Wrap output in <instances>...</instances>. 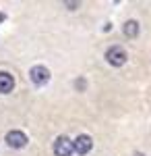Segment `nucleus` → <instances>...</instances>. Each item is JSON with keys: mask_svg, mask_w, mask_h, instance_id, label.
<instances>
[{"mask_svg": "<svg viewBox=\"0 0 151 156\" xmlns=\"http://www.w3.org/2000/svg\"><path fill=\"white\" fill-rule=\"evenodd\" d=\"M106 60L112 67H122L126 62V50L120 48V46H112V48H108V52H106Z\"/></svg>", "mask_w": 151, "mask_h": 156, "instance_id": "1", "label": "nucleus"}, {"mask_svg": "<svg viewBox=\"0 0 151 156\" xmlns=\"http://www.w3.org/2000/svg\"><path fill=\"white\" fill-rule=\"evenodd\" d=\"M72 152H75V150H72L70 137H66V135L56 137V142H54V154L56 156H70Z\"/></svg>", "mask_w": 151, "mask_h": 156, "instance_id": "2", "label": "nucleus"}, {"mask_svg": "<svg viewBox=\"0 0 151 156\" xmlns=\"http://www.w3.org/2000/svg\"><path fill=\"white\" fill-rule=\"evenodd\" d=\"M91 148H93V140L89 137V135H85V133H81V135L72 142V150H75L77 154H81V156L89 154Z\"/></svg>", "mask_w": 151, "mask_h": 156, "instance_id": "3", "label": "nucleus"}, {"mask_svg": "<svg viewBox=\"0 0 151 156\" xmlns=\"http://www.w3.org/2000/svg\"><path fill=\"white\" fill-rule=\"evenodd\" d=\"M29 77L35 85H46L50 81V71H48L44 65H35L33 69L29 71Z\"/></svg>", "mask_w": 151, "mask_h": 156, "instance_id": "4", "label": "nucleus"}, {"mask_svg": "<svg viewBox=\"0 0 151 156\" xmlns=\"http://www.w3.org/2000/svg\"><path fill=\"white\" fill-rule=\"evenodd\" d=\"M6 144L11 148H25L27 146V135L23 131H8L6 133Z\"/></svg>", "mask_w": 151, "mask_h": 156, "instance_id": "5", "label": "nucleus"}, {"mask_svg": "<svg viewBox=\"0 0 151 156\" xmlns=\"http://www.w3.org/2000/svg\"><path fill=\"white\" fill-rule=\"evenodd\" d=\"M12 87H15L12 75L6 71H0V94H8V92H12Z\"/></svg>", "mask_w": 151, "mask_h": 156, "instance_id": "6", "label": "nucleus"}, {"mask_svg": "<svg viewBox=\"0 0 151 156\" xmlns=\"http://www.w3.org/2000/svg\"><path fill=\"white\" fill-rule=\"evenodd\" d=\"M122 29H124V36H126V37H137V36H139V23H137L135 19L126 21Z\"/></svg>", "mask_w": 151, "mask_h": 156, "instance_id": "7", "label": "nucleus"}, {"mask_svg": "<svg viewBox=\"0 0 151 156\" xmlns=\"http://www.w3.org/2000/svg\"><path fill=\"white\" fill-rule=\"evenodd\" d=\"M135 156H143V154H135Z\"/></svg>", "mask_w": 151, "mask_h": 156, "instance_id": "8", "label": "nucleus"}]
</instances>
